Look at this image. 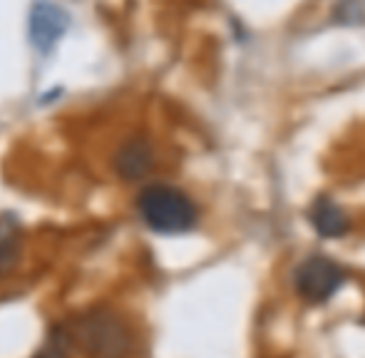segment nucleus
<instances>
[{"mask_svg": "<svg viewBox=\"0 0 365 358\" xmlns=\"http://www.w3.org/2000/svg\"><path fill=\"white\" fill-rule=\"evenodd\" d=\"M311 224L321 237H341L348 232V217L336 202L331 199H318L311 209Z\"/></svg>", "mask_w": 365, "mask_h": 358, "instance_id": "423d86ee", "label": "nucleus"}, {"mask_svg": "<svg viewBox=\"0 0 365 358\" xmlns=\"http://www.w3.org/2000/svg\"><path fill=\"white\" fill-rule=\"evenodd\" d=\"M70 334L65 326H58V329L53 331V336L48 339V344L43 346V351H40L35 358H68V351H70Z\"/></svg>", "mask_w": 365, "mask_h": 358, "instance_id": "0eeeda50", "label": "nucleus"}, {"mask_svg": "<svg viewBox=\"0 0 365 358\" xmlns=\"http://www.w3.org/2000/svg\"><path fill=\"white\" fill-rule=\"evenodd\" d=\"M343 281H346L343 269L328 257H308L306 262L298 264L293 274L298 296L308 304H326L341 289Z\"/></svg>", "mask_w": 365, "mask_h": 358, "instance_id": "7ed1b4c3", "label": "nucleus"}, {"mask_svg": "<svg viewBox=\"0 0 365 358\" xmlns=\"http://www.w3.org/2000/svg\"><path fill=\"white\" fill-rule=\"evenodd\" d=\"M142 222L157 234H184L197 224V207L177 187L149 184L137 197Z\"/></svg>", "mask_w": 365, "mask_h": 358, "instance_id": "f03ea898", "label": "nucleus"}, {"mask_svg": "<svg viewBox=\"0 0 365 358\" xmlns=\"http://www.w3.org/2000/svg\"><path fill=\"white\" fill-rule=\"evenodd\" d=\"M15 257H18V242L13 227H0V274L13 267Z\"/></svg>", "mask_w": 365, "mask_h": 358, "instance_id": "6e6552de", "label": "nucleus"}, {"mask_svg": "<svg viewBox=\"0 0 365 358\" xmlns=\"http://www.w3.org/2000/svg\"><path fill=\"white\" fill-rule=\"evenodd\" d=\"M65 329L70 341L90 358H125L132 349L130 329L110 309H90Z\"/></svg>", "mask_w": 365, "mask_h": 358, "instance_id": "f257e3e1", "label": "nucleus"}, {"mask_svg": "<svg viewBox=\"0 0 365 358\" xmlns=\"http://www.w3.org/2000/svg\"><path fill=\"white\" fill-rule=\"evenodd\" d=\"M115 167L120 172V177L125 179H140L145 177L152 167V150L145 140H130L120 147L115 157Z\"/></svg>", "mask_w": 365, "mask_h": 358, "instance_id": "39448f33", "label": "nucleus"}, {"mask_svg": "<svg viewBox=\"0 0 365 358\" xmlns=\"http://www.w3.org/2000/svg\"><path fill=\"white\" fill-rule=\"evenodd\" d=\"M68 30V15L63 8L40 0L30 10V40L40 53H50Z\"/></svg>", "mask_w": 365, "mask_h": 358, "instance_id": "20e7f679", "label": "nucleus"}]
</instances>
